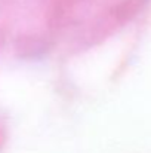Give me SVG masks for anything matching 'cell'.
Instances as JSON below:
<instances>
[{
    "label": "cell",
    "mask_w": 151,
    "mask_h": 153,
    "mask_svg": "<svg viewBox=\"0 0 151 153\" xmlns=\"http://www.w3.org/2000/svg\"><path fill=\"white\" fill-rule=\"evenodd\" d=\"M74 0H52L48 10V22L52 28H62L74 13Z\"/></svg>",
    "instance_id": "7a4b0ae2"
},
{
    "label": "cell",
    "mask_w": 151,
    "mask_h": 153,
    "mask_svg": "<svg viewBox=\"0 0 151 153\" xmlns=\"http://www.w3.org/2000/svg\"><path fill=\"white\" fill-rule=\"evenodd\" d=\"M49 48L50 42L40 34H24L15 45V51L21 58H39Z\"/></svg>",
    "instance_id": "6da1fadb"
}]
</instances>
